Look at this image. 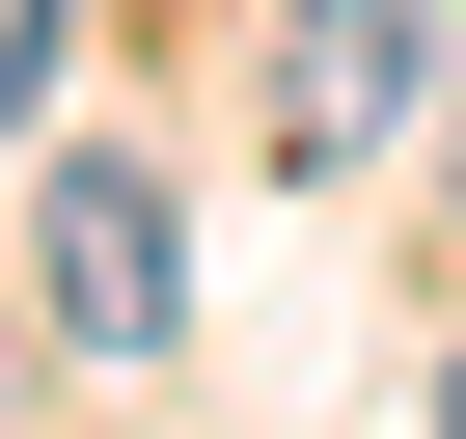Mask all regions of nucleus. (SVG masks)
<instances>
[{
	"label": "nucleus",
	"instance_id": "obj_1",
	"mask_svg": "<svg viewBox=\"0 0 466 439\" xmlns=\"http://www.w3.org/2000/svg\"><path fill=\"white\" fill-rule=\"evenodd\" d=\"M439 110V28H411V0H302V28H275V165H384Z\"/></svg>",
	"mask_w": 466,
	"mask_h": 439
},
{
	"label": "nucleus",
	"instance_id": "obj_2",
	"mask_svg": "<svg viewBox=\"0 0 466 439\" xmlns=\"http://www.w3.org/2000/svg\"><path fill=\"white\" fill-rule=\"evenodd\" d=\"M28 275H56V330H83V357H165V302H192V275H165V192H137V165H56Z\"/></svg>",
	"mask_w": 466,
	"mask_h": 439
},
{
	"label": "nucleus",
	"instance_id": "obj_3",
	"mask_svg": "<svg viewBox=\"0 0 466 439\" xmlns=\"http://www.w3.org/2000/svg\"><path fill=\"white\" fill-rule=\"evenodd\" d=\"M28 83H56V0H0V110H28Z\"/></svg>",
	"mask_w": 466,
	"mask_h": 439
},
{
	"label": "nucleus",
	"instance_id": "obj_4",
	"mask_svg": "<svg viewBox=\"0 0 466 439\" xmlns=\"http://www.w3.org/2000/svg\"><path fill=\"white\" fill-rule=\"evenodd\" d=\"M439 439H466V357H439Z\"/></svg>",
	"mask_w": 466,
	"mask_h": 439
}]
</instances>
